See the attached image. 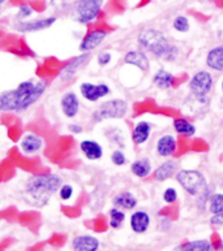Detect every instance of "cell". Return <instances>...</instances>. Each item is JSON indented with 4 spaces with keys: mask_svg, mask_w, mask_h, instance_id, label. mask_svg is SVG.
<instances>
[{
    "mask_svg": "<svg viewBox=\"0 0 223 251\" xmlns=\"http://www.w3.org/2000/svg\"><path fill=\"white\" fill-rule=\"evenodd\" d=\"M49 87V81H23L13 90H5L0 93V112H25L33 107Z\"/></svg>",
    "mask_w": 223,
    "mask_h": 251,
    "instance_id": "obj_1",
    "label": "cell"
},
{
    "mask_svg": "<svg viewBox=\"0 0 223 251\" xmlns=\"http://www.w3.org/2000/svg\"><path fill=\"white\" fill-rule=\"evenodd\" d=\"M63 186V178L55 173H38L28 177L24 186V201L34 207H45Z\"/></svg>",
    "mask_w": 223,
    "mask_h": 251,
    "instance_id": "obj_2",
    "label": "cell"
},
{
    "mask_svg": "<svg viewBox=\"0 0 223 251\" xmlns=\"http://www.w3.org/2000/svg\"><path fill=\"white\" fill-rule=\"evenodd\" d=\"M137 42L158 60L175 61L180 55V49L178 46L168 41V38L158 29L149 27L141 30L137 37Z\"/></svg>",
    "mask_w": 223,
    "mask_h": 251,
    "instance_id": "obj_3",
    "label": "cell"
},
{
    "mask_svg": "<svg viewBox=\"0 0 223 251\" xmlns=\"http://www.w3.org/2000/svg\"><path fill=\"white\" fill-rule=\"evenodd\" d=\"M175 178L187 194L197 199L198 204H206L209 202L212 191L204 173L197 169H179Z\"/></svg>",
    "mask_w": 223,
    "mask_h": 251,
    "instance_id": "obj_4",
    "label": "cell"
},
{
    "mask_svg": "<svg viewBox=\"0 0 223 251\" xmlns=\"http://www.w3.org/2000/svg\"><path fill=\"white\" fill-rule=\"evenodd\" d=\"M129 105L124 99H110L101 103L91 113L93 123H102L106 120H120L128 113Z\"/></svg>",
    "mask_w": 223,
    "mask_h": 251,
    "instance_id": "obj_5",
    "label": "cell"
},
{
    "mask_svg": "<svg viewBox=\"0 0 223 251\" xmlns=\"http://www.w3.org/2000/svg\"><path fill=\"white\" fill-rule=\"evenodd\" d=\"M102 7L103 0H76L73 4L75 20L83 25L94 23L98 19Z\"/></svg>",
    "mask_w": 223,
    "mask_h": 251,
    "instance_id": "obj_6",
    "label": "cell"
},
{
    "mask_svg": "<svg viewBox=\"0 0 223 251\" xmlns=\"http://www.w3.org/2000/svg\"><path fill=\"white\" fill-rule=\"evenodd\" d=\"M213 75L208 71H198L189 81V90L198 103H206L213 89Z\"/></svg>",
    "mask_w": 223,
    "mask_h": 251,
    "instance_id": "obj_7",
    "label": "cell"
},
{
    "mask_svg": "<svg viewBox=\"0 0 223 251\" xmlns=\"http://www.w3.org/2000/svg\"><path fill=\"white\" fill-rule=\"evenodd\" d=\"M91 57V53H80L79 56L73 57L72 60H69L65 64L64 67L61 68L59 75H57V79L60 82H69L71 79L75 77L81 68H84L89 63Z\"/></svg>",
    "mask_w": 223,
    "mask_h": 251,
    "instance_id": "obj_8",
    "label": "cell"
},
{
    "mask_svg": "<svg viewBox=\"0 0 223 251\" xmlns=\"http://www.w3.org/2000/svg\"><path fill=\"white\" fill-rule=\"evenodd\" d=\"M111 93V89L106 83L83 82L80 85V94L85 100L90 103H97L98 100L106 98Z\"/></svg>",
    "mask_w": 223,
    "mask_h": 251,
    "instance_id": "obj_9",
    "label": "cell"
},
{
    "mask_svg": "<svg viewBox=\"0 0 223 251\" xmlns=\"http://www.w3.org/2000/svg\"><path fill=\"white\" fill-rule=\"evenodd\" d=\"M56 23V17L55 16H50V17H43V19H35V20H24L19 21L15 25V29L20 33L28 34V33H37L49 29Z\"/></svg>",
    "mask_w": 223,
    "mask_h": 251,
    "instance_id": "obj_10",
    "label": "cell"
},
{
    "mask_svg": "<svg viewBox=\"0 0 223 251\" xmlns=\"http://www.w3.org/2000/svg\"><path fill=\"white\" fill-rule=\"evenodd\" d=\"M43 146H45V139L37 133L29 131V133H25L23 138L20 139V150L24 155H28V156H33V155L41 152Z\"/></svg>",
    "mask_w": 223,
    "mask_h": 251,
    "instance_id": "obj_11",
    "label": "cell"
},
{
    "mask_svg": "<svg viewBox=\"0 0 223 251\" xmlns=\"http://www.w3.org/2000/svg\"><path fill=\"white\" fill-rule=\"evenodd\" d=\"M109 33L103 29H94L90 30L85 37L81 39L79 46V50L81 53H91L95 49H98L102 45L105 39L107 38Z\"/></svg>",
    "mask_w": 223,
    "mask_h": 251,
    "instance_id": "obj_12",
    "label": "cell"
},
{
    "mask_svg": "<svg viewBox=\"0 0 223 251\" xmlns=\"http://www.w3.org/2000/svg\"><path fill=\"white\" fill-rule=\"evenodd\" d=\"M178 150V139L172 134H163L157 139L155 143V152L161 157L170 159Z\"/></svg>",
    "mask_w": 223,
    "mask_h": 251,
    "instance_id": "obj_13",
    "label": "cell"
},
{
    "mask_svg": "<svg viewBox=\"0 0 223 251\" xmlns=\"http://www.w3.org/2000/svg\"><path fill=\"white\" fill-rule=\"evenodd\" d=\"M150 215L145 210H136L129 216V226L136 234H144L148 232V229L150 228Z\"/></svg>",
    "mask_w": 223,
    "mask_h": 251,
    "instance_id": "obj_14",
    "label": "cell"
},
{
    "mask_svg": "<svg viewBox=\"0 0 223 251\" xmlns=\"http://www.w3.org/2000/svg\"><path fill=\"white\" fill-rule=\"evenodd\" d=\"M179 172V163L175 159H167L161 165H158L155 171L153 172V177L155 181L158 182H165V181L170 180L172 177L176 176Z\"/></svg>",
    "mask_w": 223,
    "mask_h": 251,
    "instance_id": "obj_15",
    "label": "cell"
},
{
    "mask_svg": "<svg viewBox=\"0 0 223 251\" xmlns=\"http://www.w3.org/2000/svg\"><path fill=\"white\" fill-rule=\"evenodd\" d=\"M61 112L67 119H75L80 112V99L75 91L65 93L60 99Z\"/></svg>",
    "mask_w": 223,
    "mask_h": 251,
    "instance_id": "obj_16",
    "label": "cell"
},
{
    "mask_svg": "<svg viewBox=\"0 0 223 251\" xmlns=\"http://www.w3.org/2000/svg\"><path fill=\"white\" fill-rule=\"evenodd\" d=\"M124 63L139 68L144 73L149 72V69H150V60H149L148 55L142 50H132V51H128L124 55Z\"/></svg>",
    "mask_w": 223,
    "mask_h": 251,
    "instance_id": "obj_17",
    "label": "cell"
},
{
    "mask_svg": "<svg viewBox=\"0 0 223 251\" xmlns=\"http://www.w3.org/2000/svg\"><path fill=\"white\" fill-rule=\"evenodd\" d=\"M80 151L86 157L87 160L97 161L101 160L103 156L102 145L94 139H84L80 142Z\"/></svg>",
    "mask_w": 223,
    "mask_h": 251,
    "instance_id": "obj_18",
    "label": "cell"
},
{
    "mask_svg": "<svg viewBox=\"0 0 223 251\" xmlns=\"http://www.w3.org/2000/svg\"><path fill=\"white\" fill-rule=\"evenodd\" d=\"M151 124L146 120L137 121L135 127H133L132 134H131V139H132L133 145L136 146H142L148 142L151 134Z\"/></svg>",
    "mask_w": 223,
    "mask_h": 251,
    "instance_id": "obj_19",
    "label": "cell"
},
{
    "mask_svg": "<svg viewBox=\"0 0 223 251\" xmlns=\"http://www.w3.org/2000/svg\"><path fill=\"white\" fill-rule=\"evenodd\" d=\"M101 242L97 237L90 234H80L72 240L73 251H98Z\"/></svg>",
    "mask_w": 223,
    "mask_h": 251,
    "instance_id": "obj_20",
    "label": "cell"
},
{
    "mask_svg": "<svg viewBox=\"0 0 223 251\" xmlns=\"http://www.w3.org/2000/svg\"><path fill=\"white\" fill-rule=\"evenodd\" d=\"M172 251H223V242L220 246H214L209 240H195L179 245Z\"/></svg>",
    "mask_w": 223,
    "mask_h": 251,
    "instance_id": "obj_21",
    "label": "cell"
},
{
    "mask_svg": "<svg viewBox=\"0 0 223 251\" xmlns=\"http://www.w3.org/2000/svg\"><path fill=\"white\" fill-rule=\"evenodd\" d=\"M139 204V198L132 191H120L112 198V207L120 208L123 211L135 210Z\"/></svg>",
    "mask_w": 223,
    "mask_h": 251,
    "instance_id": "obj_22",
    "label": "cell"
},
{
    "mask_svg": "<svg viewBox=\"0 0 223 251\" xmlns=\"http://www.w3.org/2000/svg\"><path fill=\"white\" fill-rule=\"evenodd\" d=\"M205 63L209 69L216 72H223V45L216 46L209 50L205 57Z\"/></svg>",
    "mask_w": 223,
    "mask_h": 251,
    "instance_id": "obj_23",
    "label": "cell"
},
{
    "mask_svg": "<svg viewBox=\"0 0 223 251\" xmlns=\"http://www.w3.org/2000/svg\"><path fill=\"white\" fill-rule=\"evenodd\" d=\"M175 75L166 69H158L153 75V83L159 90H168L174 86Z\"/></svg>",
    "mask_w": 223,
    "mask_h": 251,
    "instance_id": "obj_24",
    "label": "cell"
},
{
    "mask_svg": "<svg viewBox=\"0 0 223 251\" xmlns=\"http://www.w3.org/2000/svg\"><path fill=\"white\" fill-rule=\"evenodd\" d=\"M151 169H153V165H151V161L149 157L136 159L131 164V172L139 178H146L148 176H150Z\"/></svg>",
    "mask_w": 223,
    "mask_h": 251,
    "instance_id": "obj_25",
    "label": "cell"
},
{
    "mask_svg": "<svg viewBox=\"0 0 223 251\" xmlns=\"http://www.w3.org/2000/svg\"><path fill=\"white\" fill-rule=\"evenodd\" d=\"M174 130L182 137H187V138H192L193 135L196 134V126L191 123L189 120L184 119V117H178L175 119L172 123Z\"/></svg>",
    "mask_w": 223,
    "mask_h": 251,
    "instance_id": "obj_26",
    "label": "cell"
},
{
    "mask_svg": "<svg viewBox=\"0 0 223 251\" xmlns=\"http://www.w3.org/2000/svg\"><path fill=\"white\" fill-rule=\"evenodd\" d=\"M125 219H127L125 211L120 210V208L112 207V208H110V211H109V225H110L112 229L121 228V225L124 224Z\"/></svg>",
    "mask_w": 223,
    "mask_h": 251,
    "instance_id": "obj_27",
    "label": "cell"
},
{
    "mask_svg": "<svg viewBox=\"0 0 223 251\" xmlns=\"http://www.w3.org/2000/svg\"><path fill=\"white\" fill-rule=\"evenodd\" d=\"M208 208L212 215H217L223 212V193L212 194L208 202Z\"/></svg>",
    "mask_w": 223,
    "mask_h": 251,
    "instance_id": "obj_28",
    "label": "cell"
},
{
    "mask_svg": "<svg viewBox=\"0 0 223 251\" xmlns=\"http://www.w3.org/2000/svg\"><path fill=\"white\" fill-rule=\"evenodd\" d=\"M172 27L175 31L178 33H188L191 29V23L187 16H176L172 21Z\"/></svg>",
    "mask_w": 223,
    "mask_h": 251,
    "instance_id": "obj_29",
    "label": "cell"
},
{
    "mask_svg": "<svg viewBox=\"0 0 223 251\" xmlns=\"http://www.w3.org/2000/svg\"><path fill=\"white\" fill-rule=\"evenodd\" d=\"M179 198V193L178 190L175 188H172V186H168V188L165 189V191H163L162 194V199L163 202L166 203V204H174L176 201H178Z\"/></svg>",
    "mask_w": 223,
    "mask_h": 251,
    "instance_id": "obj_30",
    "label": "cell"
},
{
    "mask_svg": "<svg viewBox=\"0 0 223 251\" xmlns=\"http://www.w3.org/2000/svg\"><path fill=\"white\" fill-rule=\"evenodd\" d=\"M111 161H112L113 165H116V167H123V165L127 164V156H125L124 151L120 150V149H117V150H113L112 154H111Z\"/></svg>",
    "mask_w": 223,
    "mask_h": 251,
    "instance_id": "obj_31",
    "label": "cell"
},
{
    "mask_svg": "<svg viewBox=\"0 0 223 251\" xmlns=\"http://www.w3.org/2000/svg\"><path fill=\"white\" fill-rule=\"evenodd\" d=\"M33 12H34L33 7H30L29 4H23V5H20L19 11H17V19L20 21H24L28 17H30L33 15Z\"/></svg>",
    "mask_w": 223,
    "mask_h": 251,
    "instance_id": "obj_32",
    "label": "cell"
},
{
    "mask_svg": "<svg viewBox=\"0 0 223 251\" xmlns=\"http://www.w3.org/2000/svg\"><path fill=\"white\" fill-rule=\"evenodd\" d=\"M73 193H75V189L71 184H63V186L59 190V197H60L61 201H69V199L73 197Z\"/></svg>",
    "mask_w": 223,
    "mask_h": 251,
    "instance_id": "obj_33",
    "label": "cell"
},
{
    "mask_svg": "<svg viewBox=\"0 0 223 251\" xmlns=\"http://www.w3.org/2000/svg\"><path fill=\"white\" fill-rule=\"evenodd\" d=\"M172 226V221L167 216H159L158 218V229L161 232H167Z\"/></svg>",
    "mask_w": 223,
    "mask_h": 251,
    "instance_id": "obj_34",
    "label": "cell"
},
{
    "mask_svg": "<svg viewBox=\"0 0 223 251\" xmlns=\"http://www.w3.org/2000/svg\"><path fill=\"white\" fill-rule=\"evenodd\" d=\"M111 59H112L111 53L105 51V52L99 53L98 57H97V61H98V64L101 67H106V65H109V64L111 63Z\"/></svg>",
    "mask_w": 223,
    "mask_h": 251,
    "instance_id": "obj_35",
    "label": "cell"
},
{
    "mask_svg": "<svg viewBox=\"0 0 223 251\" xmlns=\"http://www.w3.org/2000/svg\"><path fill=\"white\" fill-rule=\"evenodd\" d=\"M210 224L214 226H223V212L217 215H212L210 218Z\"/></svg>",
    "mask_w": 223,
    "mask_h": 251,
    "instance_id": "obj_36",
    "label": "cell"
},
{
    "mask_svg": "<svg viewBox=\"0 0 223 251\" xmlns=\"http://www.w3.org/2000/svg\"><path fill=\"white\" fill-rule=\"evenodd\" d=\"M68 130L73 134H81L84 130V127L80 124H76V123H72V124L68 125Z\"/></svg>",
    "mask_w": 223,
    "mask_h": 251,
    "instance_id": "obj_37",
    "label": "cell"
},
{
    "mask_svg": "<svg viewBox=\"0 0 223 251\" xmlns=\"http://www.w3.org/2000/svg\"><path fill=\"white\" fill-rule=\"evenodd\" d=\"M5 1H7V0H0V7H1V5H3V4L5 3Z\"/></svg>",
    "mask_w": 223,
    "mask_h": 251,
    "instance_id": "obj_38",
    "label": "cell"
},
{
    "mask_svg": "<svg viewBox=\"0 0 223 251\" xmlns=\"http://www.w3.org/2000/svg\"><path fill=\"white\" fill-rule=\"evenodd\" d=\"M220 186H221V189H222V190H223V180L220 182Z\"/></svg>",
    "mask_w": 223,
    "mask_h": 251,
    "instance_id": "obj_39",
    "label": "cell"
},
{
    "mask_svg": "<svg viewBox=\"0 0 223 251\" xmlns=\"http://www.w3.org/2000/svg\"><path fill=\"white\" fill-rule=\"evenodd\" d=\"M221 89H222V91H223V79H222V83H221Z\"/></svg>",
    "mask_w": 223,
    "mask_h": 251,
    "instance_id": "obj_40",
    "label": "cell"
}]
</instances>
